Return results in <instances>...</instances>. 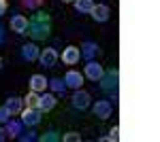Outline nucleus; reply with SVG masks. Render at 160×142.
Masks as SVG:
<instances>
[{"label":"nucleus","mask_w":160,"mask_h":142,"mask_svg":"<svg viewBox=\"0 0 160 142\" xmlns=\"http://www.w3.org/2000/svg\"><path fill=\"white\" fill-rule=\"evenodd\" d=\"M26 30H28V34L32 36L34 40H45L49 36V30H51V17L47 13H37L28 21V28Z\"/></svg>","instance_id":"1"},{"label":"nucleus","mask_w":160,"mask_h":142,"mask_svg":"<svg viewBox=\"0 0 160 142\" xmlns=\"http://www.w3.org/2000/svg\"><path fill=\"white\" fill-rule=\"evenodd\" d=\"M38 59H41V64L45 66V68H51V66H56V62H58V53H56V49H43L41 53H38Z\"/></svg>","instance_id":"2"},{"label":"nucleus","mask_w":160,"mask_h":142,"mask_svg":"<svg viewBox=\"0 0 160 142\" xmlns=\"http://www.w3.org/2000/svg\"><path fill=\"white\" fill-rule=\"evenodd\" d=\"M41 121V110L38 108H26L22 110V123L24 125H37Z\"/></svg>","instance_id":"3"},{"label":"nucleus","mask_w":160,"mask_h":142,"mask_svg":"<svg viewBox=\"0 0 160 142\" xmlns=\"http://www.w3.org/2000/svg\"><path fill=\"white\" fill-rule=\"evenodd\" d=\"M79 57H81V51H79V47H66L64 49V53H62V62L64 64H68V66H73V64H77L79 62Z\"/></svg>","instance_id":"4"},{"label":"nucleus","mask_w":160,"mask_h":142,"mask_svg":"<svg viewBox=\"0 0 160 142\" xmlns=\"http://www.w3.org/2000/svg\"><path fill=\"white\" fill-rule=\"evenodd\" d=\"M100 81H102V89L105 91H113L118 87V70H109L107 74L100 76Z\"/></svg>","instance_id":"5"},{"label":"nucleus","mask_w":160,"mask_h":142,"mask_svg":"<svg viewBox=\"0 0 160 142\" xmlns=\"http://www.w3.org/2000/svg\"><path fill=\"white\" fill-rule=\"evenodd\" d=\"M102 74H105V70H102V66H100L98 62H88V66H86V76H88V79H92V81H100Z\"/></svg>","instance_id":"6"},{"label":"nucleus","mask_w":160,"mask_h":142,"mask_svg":"<svg viewBox=\"0 0 160 142\" xmlns=\"http://www.w3.org/2000/svg\"><path fill=\"white\" fill-rule=\"evenodd\" d=\"M94 117H98V119H109L111 117V104L107 100H100V102L94 104Z\"/></svg>","instance_id":"7"},{"label":"nucleus","mask_w":160,"mask_h":142,"mask_svg":"<svg viewBox=\"0 0 160 142\" xmlns=\"http://www.w3.org/2000/svg\"><path fill=\"white\" fill-rule=\"evenodd\" d=\"M73 106L79 108V110L88 108V106H90V94H88V91H79V89H77V94L73 95Z\"/></svg>","instance_id":"8"},{"label":"nucleus","mask_w":160,"mask_h":142,"mask_svg":"<svg viewBox=\"0 0 160 142\" xmlns=\"http://www.w3.org/2000/svg\"><path fill=\"white\" fill-rule=\"evenodd\" d=\"M64 83L68 85V87H73V89H79V87L83 85V76H81L79 72L71 70V72H66V76H64Z\"/></svg>","instance_id":"9"},{"label":"nucleus","mask_w":160,"mask_h":142,"mask_svg":"<svg viewBox=\"0 0 160 142\" xmlns=\"http://www.w3.org/2000/svg\"><path fill=\"white\" fill-rule=\"evenodd\" d=\"M26 28H28V19H26L24 15H15L11 19V30L13 32H17V34H24Z\"/></svg>","instance_id":"10"},{"label":"nucleus","mask_w":160,"mask_h":142,"mask_svg":"<svg viewBox=\"0 0 160 142\" xmlns=\"http://www.w3.org/2000/svg\"><path fill=\"white\" fill-rule=\"evenodd\" d=\"M92 17L96 19V21H107L109 19V7L107 4H98V7H92Z\"/></svg>","instance_id":"11"},{"label":"nucleus","mask_w":160,"mask_h":142,"mask_svg":"<svg viewBox=\"0 0 160 142\" xmlns=\"http://www.w3.org/2000/svg\"><path fill=\"white\" fill-rule=\"evenodd\" d=\"M45 87H47V79L43 76V74H34L32 79H30V89L32 91H45Z\"/></svg>","instance_id":"12"},{"label":"nucleus","mask_w":160,"mask_h":142,"mask_svg":"<svg viewBox=\"0 0 160 142\" xmlns=\"http://www.w3.org/2000/svg\"><path fill=\"white\" fill-rule=\"evenodd\" d=\"M22 104H24V100L13 95V98L7 100V104H4V106H7V110H9L11 115H17V112H22Z\"/></svg>","instance_id":"13"},{"label":"nucleus","mask_w":160,"mask_h":142,"mask_svg":"<svg viewBox=\"0 0 160 142\" xmlns=\"http://www.w3.org/2000/svg\"><path fill=\"white\" fill-rule=\"evenodd\" d=\"M56 106V98L49 94H45L43 98H38V110H51Z\"/></svg>","instance_id":"14"},{"label":"nucleus","mask_w":160,"mask_h":142,"mask_svg":"<svg viewBox=\"0 0 160 142\" xmlns=\"http://www.w3.org/2000/svg\"><path fill=\"white\" fill-rule=\"evenodd\" d=\"M22 55H24V59H28V62H34V59L38 57L37 45H24V47H22Z\"/></svg>","instance_id":"15"},{"label":"nucleus","mask_w":160,"mask_h":142,"mask_svg":"<svg viewBox=\"0 0 160 142\" xmlns=\"http://www.w3.org/2000/svg\"><path fill=\"white\" fill-rule=\"evenodd\" d=\"M81 49H83V51H81V55H83L86 59H92L94 55H96V51H98V47H96L94 43H86Z\"/></svg>","instance_id":"16"},{"label":"nucleus","mask_w":160,"mask_h":142,"mask_svg":"<svg viewBox=\"0 0 160 142\" xmlns=\"http://www.w3.org/2000/svg\"><path fill=\"white\" fill-rule=\"evenodd\" d=\"M92 7H94L92 0H75V9L81 11V13H90V11H92Z\"/></svg>","instance_id":"17"},{"label":"nucleus","mask_w":160,"mask_h":142,"mask_svg":"<svg viewBox=\"0 0 160 142\" xmlns=\"http://www.w3.org/2000/svg\"><path fill=\"white\" fill-rule=\"evenodd\" d=\"M19 131H22V125H19L17 121H9V123H7V134H9L11 138H17Z\"/></svg>","instance_id":"18"},{"label":"nucleus","mask_w":160,"mask_h":142,"mask_svg":"<svg viewBox=\"0 0 160 142\" xmlns=\"http://www.w3.org/2000/svg\"><path fill=\"white\" fill-rule=\"evenodd\" d=\"M24 102L28 104V108H38V95H37V91L28 94V95L24 98Z\"/></svg>","instance_id":"19"},{"label":"nucleus","mask_w":160,"mask_h":142,"mask_svg":"<svg viewBox=\"0 0 160 142\" xmlns=\"http://www.w3.org/2000/svg\"><path fill=\"white\" fill-rule=\"evenodd\" d=\"M47 85H49V87L53 89V91H56V94H64V87H66V85L62 83L60 79H53V81H47Z\"/></svg>","instance_id":"20"},{"label":"nucleus","mask_w":160,"mask_h":142,"mask_svg":"<svg viewBox=\"0 0 160 142\" xmlns=\"http://www.w3.org/2000/svg\"><path fill=\"white\" fill-rule=\"evenodd\" d=\"M41 140H43V142H53V140H60V136H58L56 131H49V134H43Z\"/></svg>","instance_id":"21"},{"label":"nucleus","mask_w":160,"mask_h":142,"mask_svg":"<svg viewBox=\"0 0 160 142\" xmlns=\"http://www.w3.org/2000/svg\"><path fill=\"white\" fill-rule=\"evenodd\" d=\"M62 138H64L66 142H77V140H81V136H79L77 131H68V134H64Z\"/></svg>","instance_id":"22"},{"label":"nucleus","mask_w":160,"mask_h":142,"mask_svg":"<svg viewBox=\"0 0 160 142\" xmlns=\"http://www.w3.org/2000/svg\"><path fill=\"white\" fill-rule=\"evenodd\" d=\"M41 2L43 0H22V4L26 9H37V7H41Z\"/></svg>","instance_id":"23"},{"label":"nucleus","mask_w":160,"mask_h":142,"mask_svg":"<svg viewBox=\"0 0 160 142\" xmlns=\"http://www.w3.org/2000/svg\"><path fill=\"white\" fill-rule=\"evenodd\" d=\"M9 117H11V112L7 110V106H0V123H7Z\"/></svg>","instance_id":"24"},{"label":"nucleus","mask_w":160,"mask_h":142,"mask_svg":"<svg viewBox=\"0 0 160 142\" xmlns=\"http://www.w3.org/2000/svg\"><path fill=\"white\" fill-rule=\"evenodd\" d=\"M118 138H120V127H113V130H111V136L102 138V140H118Z\"/></svg>","instance_id":"25"},{"label":"nucleus","mask_w":160,"mask_h":142,"mask_svg":"<svg viewBox=\"0 0 160 142\" xmlns=\"http://www.w3.org/2000/svg\"><path fill=\"white\" fill-rule=\"evenodd\" d=\"M7 11V0H0V15H4Z\"/></svg>","instance_id":"26"},{"label":"nucleus","mask_w":160,"mask_h":142,"mask_svg":"<svg viewBox=\"0 0 160 142\" xmlns=\"http://www.w3.org/2000/svg\"><path fill=\"white\" fill-rule=\"evenodd\" d=\"M0 140H4V130H0Z\"/></svg>","instance_id":"27"},{"label":"nucleus","mask_w":160,"mask_h":142,"mask_svg":"<svg viewBox=\"0 0 160 142\" xmlns=\"http://www.w3.org/2000/svg\"><path fill=\"white\" fill-rule=\"evenodd\" d=\"M0 43H2V28H0Z\"/></svg>","instance_id":"28"},{"label":"nucleus","mask_w":160,"mask_h":142,"mask_svg":"<svg viewBox=\"0 0 160 142\" xmlns=\"http://www.w3.org/2000/svg\"><path fill=\"white\" fill-rule=\"evenodd\" d=\"M62 2H73V0H62Z\"/></svg>","instance_id":"29"},{"label":"nucleus","mask_w":160,"mask_h":142,"mask_svg":"<svg viewBox=\"0 0 160 142\" xmlns=\"http://www.w3.org/2000/svg\"><path fill=\"white\" fill-rule=\"evenodd\" d=\"M0 68H2V59H0Z\"/></svg>","instance_id":"30"}]
</instances>
